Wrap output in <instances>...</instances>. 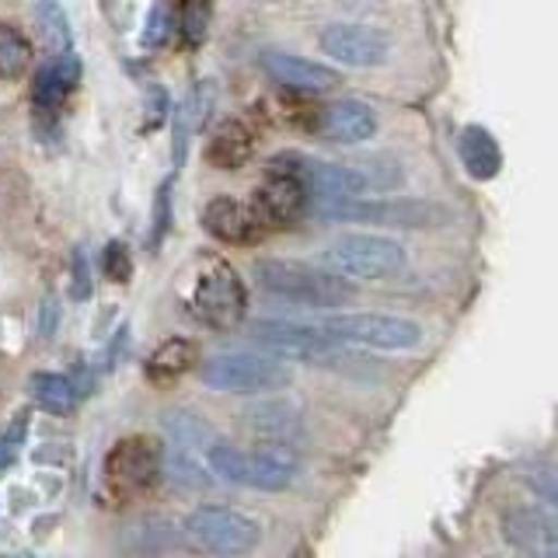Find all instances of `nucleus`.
I'll return each mask as SVG.
<instances>
[{
  "label": "nucleus",
  "instance_id": "1",
  "mask_svg": "<svg viewBox=\"0 0 558 558\" xmlns=\"http://www.w3.org/2000/svg\"><path fill=\"white\" fill-rule=\"evenodd\" d=\"M255 283L269 296H276V301L311 311H339L356 301V290L349 287V279L293 258H258Z\"/></svg>",
  "mask_w": 558,
  "mask_h": 558
},
{
  "label": "nucleus",
  "instance_id": "2",
  "mask_svg": "<svg viewBox=\"0 0 558 558\" xmlns=\"http://www.w3.org/2000/svg\"><path fill=\"white\" fill-rule=\"evenodd\" d=\"M203 464L214 478L227 485L258 488V493H279L301 471V458L290 447H276V444L258 450H238L214 440L203 450Z\"/></svg>",
  "mask_w": 558,
  "mask_h": 558
},
{
  "label": "nucleus",
  "instance_id": "3",
  "mask_svg": "<svg viewBox=\"0 0 558 558\" xmlns=\"http://www.w3.org/2000/svg\"><path fill=\"white\" fill-rule=\"evenodd\" d=\"M189 307L203 325L217 331L238 328L248 314V287L227 258L203 255L189 287Z\"/></svg>",
  "mask_w": 558,
  "mask_h": 558
},
{
  "label": "nucleus",
  "instance_id": "4",
  "mask_svg": "<svg viewBox=\"0 0 558 558\" xmlns=\"http://www.w3.org/2000/svg\"><path fill=\"white\" fill-rule=\"evenodd\" d=\"M165 447L154 436H122L101 461V499L122 506L161 482Z\"/></svg>",
  "mask_w": 558,
  "mask_h": 558
},
{
  "label": "nucleus",
  "instance_id": "5",
  "mask_svg": "<svg viewBox=\"0 0 558 558\" xmlns=\"http://www.w3.org/2000/svg\"><path fill=\"white\" fill-rule=\"evenodd\" d=\"M199 380L223 395H269L293 380L290 363L272 360L258 349H223L199 363Z\"/></svg>",
  "mask_w": 558,
  "mask_h": 558
},
{
  "label": "nucleus",
  "instance_id": "6",
  "mask_svg": "<svg viewBox=\"0 0 558 558\" xmlns=\"http://www.w3.org/2000/svg\"><path fill=\"white\" fill-rule=\"evenodd\" d=\"M307 214L331 223H371V227H398V231H418V227H440L447 214L436 203L405 199V196H356L314 203Z\"/></svg>",
  "mask_w": 558,
  "mask_h": 558
},
{
  "label": "nucleus",
  "instance_id": "7",
  "mask_svg": "<svg viewBox=\"0 0 558 558\" xmlns=\"http://www.w3.org/2000/svg\"><path fill=\"white\" fill-rule=\"evenodd\" d=\"M322 269L342 279H391L405 269V248L388 234H339L322 248Z\"/></svg>",
  "mask_w": 558,
  "mask_h": 558
},
{
  "label": "nucleus",
  "instance_id": "8",
  "mask_svg": "<svg viewBox=\"0 0 558 558\" xmlns=\"http://www.w3.org/2000/svg\"><path fill=\"white\" fill-rule=\"evenodd\" d=\"M318 328L336 345H363L380 349V353H405L423 342V328L401 314L384 311H360V314H328Z\"/></svg>",
  "mask_w": 558,
  "mask_h": 558
},
{
  "label": "nucleus",
  "instance_id": "9",
  "mask_svg": "<svg viewBox=\"0 0 558 558\" xmlns=\"http://www.w3.org/2000/svg\"><path fill=\"white\" fill-rule=\"evenodd\" d=\"M248 342H255L258 353L272 360H301V363H322V366H339V349L318 325L307 322H287V318H262L244 328Z\"/></svg>",
  "mask_w": 558,
  "mask_h": 558
},
{
  "label": "nucleus",
  "instance_id": "10",
  "mask_svg": "<svg viewBox=\"0 0 558 558\" xmlns=\"http://www.w3.org/2000/svg\"><path fill=\"white\" fill-rule=\"evenodd\" d=\"M185 537L192 545H199L203 551H209L214 558H241L258 548L262 527L248 517L234 510V506H196L185 517Z\"/></svg>",
  "mask_w": 558,
  "mask_h": 558
},
{
  "label": "nucleus",
  "instance_id": "11",
  "mask_svg": "<svg viewBox=\"0 0 558 558\" xmlns=\"http://www.w3.org/2000/svg\"><path fill=\"white\" fill-rule=\"evenodd\" d=\"M252 214L258 220L262 231H272V227H293L311 209V196L301 185V179H293L290 171L269 165L266 179L255 189L252 196Z\"/></svg>",
  "mask_w": 558,
  "mask_h": 558
},
{
  "label": "nucleus",
  "instance_id": "12",
  "mask_svg": "<svg viewBox=\"0 0 558 558\" xmlns=\"http://www.w3.org/2000/svg\"><path fill=\"white\" fill-rule=\"evenodd\" d=\"M322 52L331 57L339 66H380L391 57V39L380 28L371 25H353V22H336L322 32Z\"/></svg>",
  "mask_w": 558,
  "mask_h": 558
},
{
  "label": "nucleus",
  "instance_id": "13",
  "mask_svg": "<svg viewBox=\"0 0 558 558\" xmlns=\"http://www.w3.org/2000/svg\"><path fill=\"white\" fill-rule=\"evenodd\" d=\"M258 66L266 70L279 87H287V92H293V95H328L342 84L339 70L304 60V57H293V52H279V49L262 52Z\"/></svg>",
  "mask_w": 558,
  "mask_h": 558
},
{
  "label": "nucleus",
  "instance_id": "14",
  "mask_svg": "<svg viewBox=\"0 0 558 558\" xmlns=\"http://www.w3.org/2000/svg\"><path fill=\"white\" fill-rule=\"evenodd\" d=\"M314 130H318L322 140L339 144V147L366 144V140H374V133H377V112L366 101L342 98V101H331L318 116V126Z\"/></svg>",
  "mask_w": 558,
  "mask_h": 558
},
{
  "label": "nucleus",
  "instance_id": "15",
  "mask_svg": "<svg viewBox=\"0 0 558 558\" xmlns=\"http://www.w3.org/2000/svg\"><path fill=\"white\" fill-rule=\"evenodd\" d=\"M203 227L223 244H252L262 234L252 206L234 199V196H214V199H209L203 206Z\"/></svg>",
  "mask_w": 558,
  "mask_h": 558
},
{
  "label": "nucleus",
  "instance_id": "16",
  "mask_svg": "<svg viewBox=\"0 0 558 558\" xmlns=\"http://www.w3.org/2000/svg\"><path fill=\"white\" fill-rule=\"evenodd\" d=\"M241 423L258 440H269L276 447H287L301 433V412L290 398H272V401H252L248 409L241 412Z\"/></svg>",
  "mask_w": 558,
  "mask_h": 558
},
{
  "label": "nucleus",
  "instance_id": "17",
  "mask_svg": "<svg viewBox=\"0 0 558 558\" xmlns=\"http://www.w3.org/2000/svg\"><path fill=\"white\" fill-rule=\"evenodd\" d=\"M81 84V57L74 49L52 57L32 81V105L39 112H57L60 105L70 98V92Z\"/></svg>",
  "mask_w": 558,
  "mask_h": 558
},
{
  "label": "nucleus",
  "instance_id": "18",
  "mask_svg": "<svg viewBox=\"0 0 558 558\" xmlns=\"http://www.w3.org/2000/svg\"><path fill=\"white\" fill-rule=\"evenodd\" d=\"M502 534L520 551L555 555V523L548 513L527 510V506H513L502 513Z\"/></svg>",
  "mask_w": 558,
  "mask_h": 558
},
{
  "label": "nucleus",
  "instance_id": "19",
  "mask_svg": "<svg viewBox=\"0 0 558 558\" xmlns=\"http://www.w3.org/2000/svg\"><path fill=\"white\" fill-rule=\"evenodd\" d=\"M196 366H199V345L185 336H171L154 345V353L144 363V374L154 384H174L189 371H196Z\"/></svg>",
  "mask_w": 558,
  "mask_h": 558
},
{
  "label": "nucleus",
  "instance_id": "20",
  "mask_svg": "<svg viewBox=\"0 0 558 558\" xmlns=\"http://www.w3.org/2000/svg\"><path fill=\"white\" fill-rule=\"evenodd\" d=\"M209 109H214V84H209V81L192 87V92L185 95V101L179 105V109H174V116H171V130H174V168H182L185 150H189V140L206 126Z\"/></svg>",
  "mask_w": 558,
  "mask_h": 558
},
{
  "label": "nucleus",
  "instance_id": "21",
  "mask_svg": "<svg viewBox=\"0 0 558 558\" xmlns=\"http://www.w3.org/2000/svg\"><path fill=\"white\" fill-rule=\"evenodd\" d=\"M458 157L475 182H493L502 168V150L485 126H464L458 133Z\"/></svg>",
  "mask_w": 558,
  "mask_h": 558
},
{
  "label": "nucleus",
  "instance_id": "22",
  "mask_svg": "<svg viewBox=\"0 0 558 558\" xmlns=\"http://www.w3.org/2000/svg\"><path fill=\"white\" fill-rule=\"evenodd\" d=\"M252 157V133L238 119H227L206 144V161L220 171H234Z\"/></svg>",
  "mask_w": 558,
  "mask_h": 558
},
{
  "label": "nucleus",
  "instance_id": "23",
  "mask_svg": "<svg viewBox=\"0 0 558 558\" xmlns=\"http://www.w3.org/2000/svg\"><path fill=\"white\" fill-rule=\"evenodd\" d=\"M28 395L39 409H46L49 415H70L77 409V388L70 384V377L63 374H49V371H39L28 377Z\"/></svg>",
  "mask_w": 558,
  "mask_h": 558
},
{
  "label": "nucleus",
  "instance_id": "24",
  "mask_svg": "<svg viewBox=\"0 0 558 558\" xmlns=\"http://www.w3.org/2000/svg\"><path fill=\"white\" fill-rule=\"evenodd\" d=\"M161 426L171 436V447L179 450H192V453H203L209 444H214V429L203 415L189 412V409H171L161 415Z\"/></svg>",
  "mask_w": 558,
  "mask_h": 558
},
{
  "label": "nucleus",
  "instance_id": "25",
  "mask_svg": "<svg viewBox=\"0 0 558 558\" xmlns=\"http://www.w3.org/2000/svg\"><path fill=\"white\" fill-rule=\"evenodd\" d=\"M161 475H168L171 482H179V485H185V488H209V485H214V475L206 471V464H199V453L179 450V447L165 450V468H161Z\"/></svg>",
  "mask_w": 558,
  "mask_h": 558
},
{
  "label": "nucleus",
  "instance_id": "26",
  "mask_svg": "<svg viewBox=\"0 0 558 558\" xmlns=\"http://www.w3.org/2000/svg\"><path fill=\"white\" fill-rule=\"evenodd\" d=\"M32 63V43L14 25H0V81L22 77Z\"/></svg>",
  "mask_w": 558,
  "mask_h": 558
},
{
  "label": "nucleus",
  "instance_id": "27",
  "mask_svg": "<svg viewBox=\"0 0 558 558\" xmlns=\"http://www.w3.org/2000/svg\"><path fill=\"white\" fill-rule=\"evenodd\" d=\"M35 22H39L52 57L70 52V17H66L60 0H39V4H35Z\"/></svg>",
  "mask_w": 558,
  "mask_h": 558
},
{
  "label": "nucleus",
  "instance_id": "28",
  "mask_svg": "<svg viewBox=\"0 0 558 558\" xmlns=\"http://www.w3.org/2000/svg\"><path fill=\"white\" fill-rule=\"evenodd\" d=\"M171 32H174V4L171 0H154L140 43H144L147 49H161L171 39Z\"/></svg>",
  "mask_w": 558,
  "mask_h": 558
},
{
  "label": "nucleus",
  "instance_id": "29",
  "mask_svg": "<svg viewBox=\"0 0 558 558\" xmlns=\"http://www.w3.org/2000/svg\"><path fill=\"white\" fill-rule=\"evenodd\" d=\"M28 418H32V412L22 409L8 423V429L0 433V475H4V471L17 461V453H22V447H25V440H28Z\"/></svg>",
  "mask_w": 558,
  "mask_h": 558
},
{
  "label": "nucleus",
  "instance_id": "30",
  "mask_svg": "<svg viewBox=\"0 0 558 558\" xmlns=\"http://www.w3.org/2000/svg\"><path fill=\"white\" fill-rule=\"evenodd\" d=\"M171 231V179L161 182L154 196V220H150V252L161 248V241L168 238Z\"/></svg>",
  "mask_w": 558,
  "mask_h": 558
},
{
  "label": "nucleus",
  "instance_id": "31",
  "mask_svg": "<svg viewBox=\"0 0 558 558\" xmlns=\"http://www.w3.org/2000/svg\"><path fill=\"white\" fill-rule=\"evenodd\" d=\"M206 25H209V4L206 0H185V14H182V32L192 46H199L206 39Z\"/></svg>",
  "mask_w": 558,
  "mask_h": 558
},
{
  "label": "nucleus",
  "instance_id": "32",
  "mask_svg": "<svg viewBox=\"0 0 558 558\" xmlns=\"http://www.w3.org/2000/svg\"><path fill=\"white\" fill-rule=\"evenodd\" d=\"M105 272H109V279H116V283H130L133 258H130L126 244H122V241H112L109 248H105Z\"/></svg>",
  "mask_w": 558,
  "mask_h": 558
},
{
  "label": "nucleus",
  "instance_id": "33",
  "mask_svg": "<svg viewBox=\"0 0 558 558\" xmlns=\"http://www.w3.org/2000/svg\"><path fill=\"white\" fill-rule=\"evenodd\" d=\"M74 301H87L92 296V269H87V258H84V252L77 248L74 252Z\"/></svg>",
  "mask_w": 558,
  "mask_h": 558
},
{
  "label": "nucleus",
  "instance_id": "34",
  "mask_svg": "<svg viewBox=\"0 0 558 558\" xmlns=\"http://www.w3.org/2000/svg\"><path fill=\"white\" fill-rule=\"evenodd\" d=\"M57 322H60L57 301H52V296H46V301H43V318H39V331H43L46 339L52 336V328H57Z\"/></svg>",
  "mask_w": 558,
  "mask_h": 558
},
{
  "label": "nucleus",
  "instance_id": "35",
  "mask_svg": "<svg viewBox=\"0 0 558 558\" xmlns=\"http://www.w3.org/2000/svg\"><path fill=\"white\" fill-rule=\"evenodd\" d=\"M520 558H555V555H537V551H520Z\"/></svg>",
  "mask_w": 558,
  "mask_h": 558
}]
</instances>
